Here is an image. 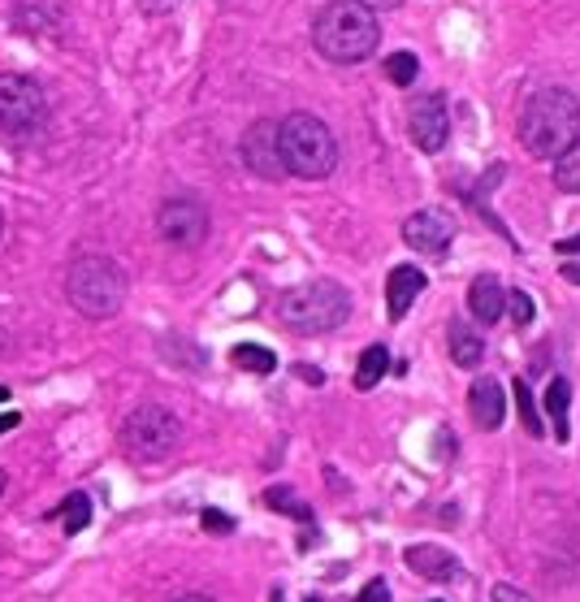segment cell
Segmentation results:
<instances>
[{"mask_svg":"<svg viewBox=\"0 0 580 602\" xmlns=\"http://www.w3.org/2000/svg\"><path fill=\"white\" fill-rule=\"evenodd\" d=\"M580 139V100L568 87H542L520 109V143L537 161H559Z\"/></svg>","mask_w":580,"mask_h":602,"instance_id":"6da1fadb","label":"cell"},{"mask_svg":"<svg viewBox=\"0 0 580 602\" xmlns=\"http://www.w3.org/2000/svg\"><path fill=\"white\" fill-rule=\"evenodd\" d=\"M381 26L377 13L364 9L360 0H329L312 18V48L334 65H360L377 52Z\"/></svg>","mask_w":580,"mask_h":602,"instance_id":"7a4b0ae2","label":"cell"},{"mask_svg":"<svg viewBox=\"0 0 580 602\" xmlns=\"http://www.w3.org/2000/svg\"><path fill=\"white\" fill-rule=\"evenodd\" d=\"M126 269L109 256H74L70 269H65V299L74 304V312H83L91 321H104V317H117L126 304Z\"/></svg>","mask_w":580,"mask_h":602,"instance_id":"3957f363","label":"cell"},{"mask_svg":"<svg viewBox=\"0 0 580 602\" xmlns=\"http://www.w3.org/2000/svg\"><path fill=\"white\" fill-rule=\"evenodd\" d=\"M278 148L286 174L321 182L338 169V139L316 113H290L278 122Z\"/></svg>","mask_w":580,"mask_h":602,"instance_id":"277c9868","label":"cell"},{"mask_svg":"<svg viewBox=\"0 0 580 602\" xmlns=\"http://www.w3.org/2000/svg\"><path fill=\"white\" fill-rule=\"evenodd\" d=\"M278 317H282L286 330H295V334H329L351 317V291L342 282H329V278L303 282L295 291L282 295Z\"/></svg>","mask_w":580,"mask_h":602,"instance_id":"5b68a950","label":"cell"},{"mask_svg":"<svg viewBox=\"0 0 580 602\" xmlns=\"http://www.w3.org/2000/svg\"><path fill=\"white\" fill-rule=\"evenodd\" d=\"M182 442V421L161 403H143L122 421V451L135 464H161L178 451Z\"/></svg>","mask_w":580,"mask_h":602,"instance_id":"8992f818","label":"cell"},{"mask_svg":"<svg viewBox=\"0 0 580 602\" xmlns=\"http://www.w3.org/2000/svg\"><path fill=\"white\" fill-rule=\"evenodd\" d=\"M48 122V91L31 74H0V139L26 143Z\"/></svg>","mask_w":580,"mask_h":602,"instance_id":"52a82bcc","label":"cell"},{"mask_svg":"<svg viewBox=\"0 0 580 602\" xmlns=\"http://www.w3.org/2000/svg\"><path fill=\"white\" fill-rule=\"evenodd\" d=\"M156 230L174 247H200L208 239V208L200 195H169L156 208Z\"/></svg>","mask_w":580,"mask_h":602,"instance_id":"ba28073f","label":"cell"},{"mask_svg":"<svg viewBox=\"0 0 580 602\" xmlns=\"http://www.w3.org/2000/svg\"><path fill=\"white\" fill-rule=\"evenodd\" d=\"M407 130H412V143L420 152L438 156L451 139V109H446V96L442 91H425L407 104Z\"/></svg>","mask_w":580,"mask_h":602,"instance_id":"9c48e42d","label":"cell"},{"mask_svg":"<svg viewBox=\"0 0 580 602\" xmlns=\"http://www.w3.org/2000/svg\"><path fill=\"white\" fill-rule=\"evenodd\" d=\"M239 152H243V165L260 174L265 182H282L286 178V165H282V148H278V122H269V117H260L243 130L239 139Z\"/></svg>","mask_w":580,"mask_h":602,"instance_id":"30bf717a","label":"cell"},{"mask_svg":"<svg viewBox=\"0 0 580 602\" xmlns=\"http://www.w3.org/2000/svg\"><path fill=\"white\" fill-rule=\"evenodd\" d=\"M455 234H459V221L446 213V208H420V213H412L403 221V243L420 256L446 252V247L455 243Z\"/></svg>","mask_w":580,"mask_h":602,"instance_id":"8fae6325","label":"cell"},{"mask_svg":"<svg viewBox=\"0 0 580 602\" xmlns=\"http://www.w3.org/2000/svg\"><path fill=\"white\" fill-rule=\"evenodd\" d=\"M468 416L472 425L485 429V434H494V429H503L507 421V390L494 382V377H477V382L468 386Z\"/></svg>","mask_w":580,"mask_h":602,"instance_id":"7c38bea8","label":"cell"},{"mask_svg":"<svg viewBox=\"0 0 580 602\" xmlns=\"http://www.w3.org/2000/svg\"><path fill=\"white\" fill-rule=\"evenodd\" d=\"M429 286L425 278V269H416V265H394L390 269V282H386V312H390V321H403L407 312H412V304L420 299V291Z\"/></svg>","mask_w":580,"mask_h":602,"instance_id":"4fadbf2b","label":"cell"},{"mask_svg":"<svg viewBox=\"0 0 580 602\" xmlns=\"http://www.w3.org/2000/svg\"><path fill=\"white\" fill-rule=\"evenodd\" d=\"M407 568L416 572V577L425 581H459L464 577V568H459V559L451 551H442V546H407Z\"/></svg>","mask_w":580,"mask_h":602,"instance_id":"5bb4252c","label":"cell"},{"mask_svg":"<svg viewBox=\"0 0 580 602\" xmlns=\"http://www.w3.org/2000/svg\"><path fill=\"white\" fill-rule=\"evenodd\" d=\"M503 308H507V291H503V282H498L494 273L472 278V286H468V312L472 317H477L481 325H498L503 321Z\"/></svg>","mask_w":580,"mask_h":602,"instance_id":"9a60e30c","label":"cell"},{"mask_svg":"<svg viewBox=\"0 0 580 602\" xmlns=\"http://www.w3.org/2000/svg\"><path fill=\"white\" fill-rule=\"evenodd\" d=\"M446 343H451V360L459 369H477L485 360V338L477 330H468L464 321H451L446 325Z\"/></svg>","mask_w":580,"mask_h":602,"instance_id":"2e32d148","label":"cell"},{"mask_svg":"<svg viewBox=\"0 0 580 602\" xmlns=\"http://www.w3.org/2000/svg\"><path fill=\"white\" fill-rule=\"evenodd\" d=\"M546 416H550V425H555V442H568L572 438V425H568V416H572V382H568V377H555V382L546 386Z\"/></svg>","mask_w":580,"mask_h":602,"instance_id":"e0dca14e","label":"cell"},{"mask_svg":"<svg viewBox=\"0 0 580 602\" xmlns=\"http://www.w3.org/2000/svg\"><path fill=\"white\" fill-rule=\"evenodd\" d=\"M386 373H390V351L381 347V343H373L360 356V364H355V390H373Z\"/></svg>","mask_w":580,"mask_h":602,"instance_id":"ac0fdd59","label":"cell"},{"mask_svg":"<svg viewBox=\"0 0 580 602\" xmlns=\"http://www.w3.org/2000/svg\"><path fill=\"white\" fill-rule=\"evenodd\" d=\"M230 364L243 373H256V377H269L273 369H278V356H273L269 347H256V343H239L230 351Z\"/></svg>","mask_w":580,"mask_h":602,"instance_id":"d6986e66","label":"cell"},{"mask_svg":"<svg viewBox=\"0 0 580 602\" xmlns=\"http://www.w3.org/2000/svg\"><path fill=\"white\" fill-rule=\"evenodd\" d=\"M57 520H61V529L70 533V538H74V533H83L91 525V499H87V494H70V499L57 507Z\"/></svg>","mask_w":580,"mask_h":602,"instance_id":"ffe728a7","label":"cell"},{"mask_svg":"<svg viewBox=\"0 0 580 602\" xmlns=\"http://www.w3.org/2000/svg\"><path fill=\"white\" fill-rule=\"evenodd\" d=\"M511 395H516V408H520V425L529 429L533 438H542L546 429H542V412H537V403H533V395H529V382H524V377H516V382H511Z\"/></svg>","mask_w":580,"mask_h":602,"instance_id":"44dd1931","label":"cell"},{"mask_svg":"<svg viewBox=\"0 0 580 602\" xmlns=\"http://www.w3.org/2000/svg\"><path fill=\"white\" fill-rule=\"evenodd\" d=\"M555 187L568 195H580V139L555 161Z\"/></svg>","mask_w":580,"mask_h":602,"instance_id":"7402d4cb","label":"cell"},{"mask_svg":"<svg viewBox=\"0 0 580 602\" xmlns=\"http://www.w3.org/2000/svg\"><path fill=\"white\" fill-rule=\"evenodd\" d=\"M416 74H420L416 52H394V57L386 61V78H390L394 87H412V83H416Z\"/></svg>","mask_w":580,"mask_h":602,"instance_id":"603a6c76","label":"cell"},{"mask_svg":"<svg viewBox=\"0 0 580 602\" xmlns=\"http://www.w3.org/2000/svg\"><path fill=\"white\" fill-rule=\"evenodd\" d=\"M265 503H269V507H278L282 516L312 520V507H308V503H299V499H295V490H286V486H273V490H265Z\"/></svg>","mask_w":580,"mask_h":602,"instance_id":"cb8c5ba5","label":"cell"},{"mask_svg":"<svg viewBox=\"0 0 580 602\" xmlns=\"http://www.w3.org/2000/svg\"><path fill=\"white\" fill-rule=\"evenodd\" d=\"M507 308H511V321L516 325H529L537 317V304L529 291H507Z\"/></svg>","mask_w":580,"mask_h":602,"instance_id":"d4e9b609","label":"cell"},{"mask_svg":"<svg viewBox=\"0 0 580 602\" xmlns=\"http://www.w3.org/2000/svg\"><path fill=\"white\" fill-rule=\"evenodd\" d=\"M355 602H390V585L386 581H368L360 594H355Z\"/></svg>","mask_w":580,"mask_h":602,"instance_id":"484cf974","label":"cell"},{"mask_svg":"<svg viewBox=\"0 0 580 602\" xmlns=\"http://www.w3.org/2000/svg\"><path fill=\"white\" fill-rule=\"evenodd\" d=\"M204 529H208V533H230V529H234V520H230V516H221V512H204Z\"/></svg>","mask_w":580,"mask_h":602,"instance_id":"4316f807","label":"cell"},{"mask_svg":"<svg viewBox=\"0 0 580 602\" xmlns=\"http://www.w3.org/2000/svg\"><path fill=\"white\" fill-rule=\"evenodd\" d=\"M494 602H533V598L516 590V585H494Z\"/></svg>","mask_w":580,"mask_h":602,"instance_id":"83f0119b","label":"cell"},{"mask_svg":"<svg viewBox=\"0 0 580 602\" xmlns=\"http://www.w3.org/2000/svg\"><path fill=\"white\" fill-rule=\"evenodd\" d=\"M143 13H169V9H178L182 0H139Z\"/></svg>","mask_w":580,"mask_h":602,"instance_id":"f1b7e54d","label":"cell"},{"mask_svg":"<svg viewBox=\"0 0 580 602\" xmlns=\"http://www.w3.org/2000/svg\"><path fill=\"white\" fill-rule=\"evenodd\" d=\"M364 9H373V13H390V9H399L403 0H360Z\"/></svg>","mask_w":580,"mask_h":602,"instance_id":"f546056e","label":"cell"},{"mask_svg":"<svg viewBox=\"0 0 580 602\" xmlns=\"http://www.w3.org/2000/svg\"><path fill=\"white\" fill-rule=\"evenodd\" d=\"M295 373H299V377H303V382H308V386H321V382H325V377H321V369H312V364H299Z\"/></svg>","mask_w":580,"mask_h":602,"instance_id":"4dcf8cb0","label":"cell"},{"mask_svg":"<svg viewBox=\"0 0 580 602\" xmlns=\"http://www.w3.org/2000/svg\"><path fill=\"white\" fill-rule=\"evenodd\" d=\"M18 425H22L18 412H0V434H9V429H18Z\"/></svg>","mask_w":580,"mask_h":602,"instance_id":"1f68e13d","label":"cell"},{"mask_svg":"<svg viewBox=\"0 0 580 602\" xmlns=\"http://www.w3.org/2000/svg\"><path fill=\"white\" fill-rule=\"evenodd\" d=\"M563 278H568L572 286H580V260H572V265H563Z\"/></svg>","mask_w":580,"mask_h":602,"instance_id":"d6a6232c","label":"cell"},{"mask_svg":"<svg viewBox=\"0 0 580 602\" xmlns=\"http://www.w3.org/2000/svg\"><path fill=\"white\" fill-rule=\"evenodd\" d=\"M559 252L568 256V252H580V239H559Z\"/></svg>","mask_w":580,"mask_h":602,"instance_id":"836d02e7","label":"cell"},{"mask_svg":"<svg viewBox=\"0 0 580 602\" xmlns=\"http://www.w3.org/2000/svg\"><path fill=\"white\" fill-rule=\"evenodd\" d=\"M169 602H213V598H204V594H178V598H169Z\"/></svg>","mask_w":580,"mask_h":602,"instance_id":"e575fe53","label":"cell"},{"mask_svg":"<svg viewBox=\"0 0 580 602\" xmlns=\"http://www.w3.org/2000/svg\"><path fill=\"white\" fill-rule=\"evenodd\" d=\"M0 494H5V468H0Z\"/></svg>","mask_w":580,"mask_h":602,"instance_id":"d590c367","label":"cell"},{"mask_svg":"<svg viewBox=\"0 0 580 602\" xmlns=\"http://www.w3.org/2000/svg\"><path fill=\"white\" fill-rule=\"evenodd\" d=\"M5 399H9V390H5V386H0V403H5Z\"/></svg>","mask_w":580,"mask_h":602,"instance_id":"8d00e7d4","label":"cell"},{"mask_svg":"<svg viewBox=\"0 0 580 602\" xmlns=\"http://www.w3.org/2000/svg\"><path fill=\"white\" fill-rule=\"evenodd\" d=\"M0 234H5V213H0Z\"/></svg>","mask_w":580,"mask_h":602,"instance_id":"74e56055","label":"cell"},{"mask_svg":"<svg viewBox=\"0 0 580 602\" xmlns=\"http://www.w3.org/2000/svg\"><path fill=\"white\" fill-rule=\"evenodd\" d=\"M433 602H442V598H433Z\"/></svg>","mask_w":580,"mask_h":602,"instance_id":"f35d334b","label":"cell"}]
</instances>
